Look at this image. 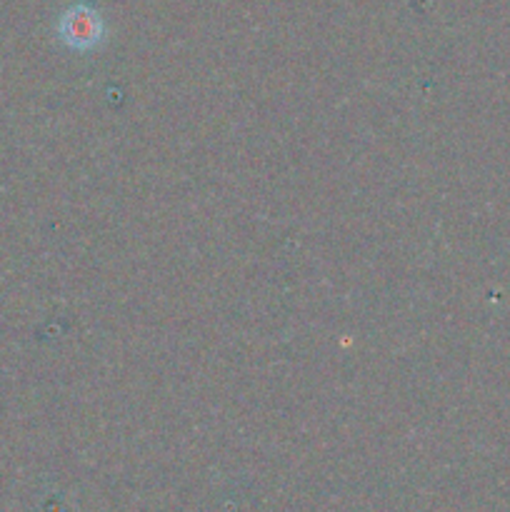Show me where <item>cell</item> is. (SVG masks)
Segmentation results:
<instances>
[{
	"label": "cell",
	"instance_id": "1",
	"mask_svg": "<svg viewBox=\"0 0 510 512\" xmlns=\"http://www.w3.org/2000/svg\"><path fill=\"white\" fill-rule=\"evenodd\" d=\"M55 35L68 50L93 53L108 38V25L93 5L75 3L60 13L58 23H55Z\"/></svg>",
	"mask_w": 510,
	"mask_h": 512
}]
</instances>
